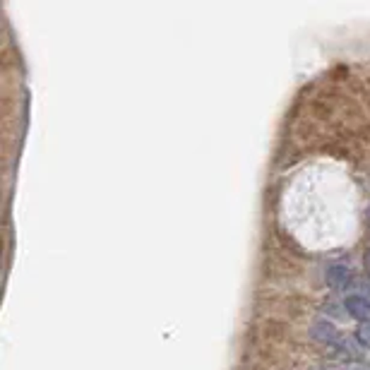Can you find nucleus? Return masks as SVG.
<instances>
[{"instance_id":"obj_4","label":"nucleus","mask_w":370,"mask_h":370,"mask_svg":"<svg viewBox=\"0 0 370 370\" xmlns=\"http://www.w3.org/2000/svg\"><path fill=\"white\" fill-rule=\"evenodd\" d=\"M356 339H358V342H361L363 346H368V349H370V320H366V322H361V325H358Z\"/></svg>"},{"instance_id":"obj_5","label":"nucleus","mask_w":370,"mask_h":370,"mask_svg":"<svg viewBox=\"0 0 370 370\" xmlns=\"http://www.w3.org/2000/svg\"><path fill=\"white\" fill-rule=\"evenodd\" d=\"M366 267H368V277H370V252H368V257H366Z\"/></svg>"},{"instance_id":"obj_2","label":"nucleus","mask_w":370,"mask_h":370,"mask_svg":"<svg viewBox=\"0 0 370 370\" xmlns=\"http://www.w3.org/2000/svg\"><path fill=\"white\" fill-rule=\"evenodd\" d=\"M327 284L332 286V289H346L351 281V272L349 267H344V264H332L330 269H327Z\"/></svg>"},{"instance_id":"obj_1","label":"nucleus","mask_w":370,"mask_h":370,"mask_svg":"<svg viewBox=\"0 0 370 370\" xmlns=\"http://www.w3.org/2000/svg\"><path fill=\"white\" fill-rule=\"evenodd\" d=\"M344 308L349 310V315L356 317V320H361V322L370 320V301L366 296H349L344 301Z\"/></svg>"},{"instance_id":"obj_3","label":"nucleus","mask_w":370,"mask_h":370,"mask_svg":"<svg viewBox=\"0 0 370 370\" xmlns=\"http://www.w3.org/2000/svg\"><path fill=\"white\" fill-rule=\"evenodd\" d=\"M313 337L320 339V342H325V344H334L337 342V330H334V325H330V322H315Z\"/></svg>"}]
</instances>
